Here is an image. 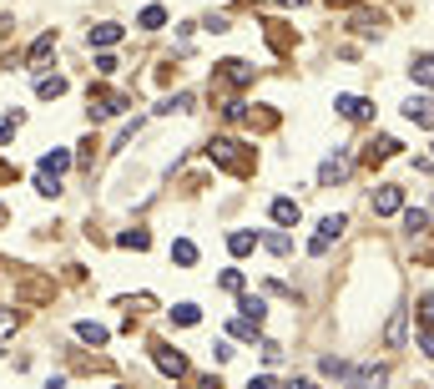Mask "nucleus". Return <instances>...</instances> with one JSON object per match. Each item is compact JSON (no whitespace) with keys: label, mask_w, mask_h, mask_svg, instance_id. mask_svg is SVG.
Wrapping results in <instances>:
<instances>
[{"label":"nucleus","mask_w":434,"mask_h":389,"mask_svg":"<svg viewBox=\"0 0 434 389\" xmlns=\"http://www.w3.org/2000/svg\"><path fill=\"white\" fill-rule=\"evenodd\" d=\"M207 157H212L217 167H228L233 177H248V172H253V147H243L238 137H212V142H207Z\"/></svg>","instance_id":"f257e3e1"},{"label":"nucleus","mask_w":434,"mask_h":389,"mask_svg":"<svg viewBox=\"0 0 434 389\" xmlns=\"http://www.w3.org/2000/svg\"><path fill=\"white\" fill-rule=\"evenodd\" d=\"M212 81H217V86H248V81H253V66L238 61V56H228V61H217Z\"/></svg>","instance_id":"f03ea898"},{"label":"nucleus","mask_w":434,"mask_h":389,"mask_svg":"<svg viewBox=\"0 0 434 389\" xmlns=\"http://www.w3.org/2000/svg\"><path fill=\"white\" fill-rule=\"evenodd\" d=\"M369 207H374V217H394V212L404 207V187H399V182H384V187L369 197Z\"/></svg>","instance_id":"7ed1b4c3"},{"label":"nucleus","mask_w":434,"mask_h":389,"mask_svg":"<svg viewBox=\"0 0 434 389\" xmlns=\"http://www.w3.org/2000/svg\"><path fill=\"white\" fill-rule=\"evenodd\" d=\"M127 106H132V96H122V91H96L91 96V122L117 117V111H127Z\"/></svg>","instance_id":"20e7f679"},{"label":"nucleus","mask_w":434,"mask_h":389,"mask_svg":"<svg viewBox=\"0 0 434 389\" xmlns=\"http://www.w3.org/2000/svg\"><path fill=\"white\" fill-rule=\"evenodd\" d=\"M152 359H157V369H162V374H172V379H182V374H187V359H182L172 344H152Z\"/></svg>","instance_id":"39448f33"},{"label":"nucleus","mask_w":434,"mask_h":389,"mask_svg":"<svg viewBox=\"0 0 434 389\" xmlns=\"http://www.w3.org/2000/svg\"><path fill=\"white\" fill-rule=\"evenodd\" d=\"M349 172H354V162H349L344 152H334L329 162H323V167H318V187H334V182H344Z\"/></svg>","instance_id":"423d86ee"},{"label":"nucleus","mask_w":434,"mask_h":389,"mask_svg":"<svg viewBox=\"0 0 434 389\" xmlns=\"http://www.w3.org/2000/svg\"><path fill=\"white\" fill-rule=\"evenodd\" d=\"M66 167H71V152H66V147H56V152H46V157H41V172H36V177H46V182H61V172H66Z\"/></svg>","instance_id":"0eeeda50"},{"label":"nucleus","mask_w":434,"mask_h":389,"mask_svg":"<svg viewBox=\"0 0 434 389\" xmlns=\"http://www.w3.org/2000/svg\"><path fill=\"white\" fill-rule=\"evenodd\" d=\"M344 379H349V389H379V384L389 379V369H384V364H364V369H354V374H344Z\"/></svg>","instance_id":"6e6552de"},{"label":"nucleus","mask_w":434,"mask_h":389,"mask_svg":"<svg viewBox=\"0 0 434 389\" xmlns=\"http://www.w3.org/2000/svg\"><path fill=\"white\" fill-rule=\"evenodd\" d=\"M334 106H339L344 122H369V117H374V101H364V96H339Z\"/></svg>","instance_id":"1a4fd4ad"},{"label":"nucleus","mask_w":434,"mask_h":389,"mask_svg":"<svg viewBox=\"0 0 434 389\" xmlns=\"http://www.w3.org/2000/svg\"><path fill=\"white\" fill-rule=\"evenodd\" d=\"M404 117L419 122V127H434V96H409L404 101Z\"/></svg>","instance_id":"9d476101"},{"label":"nucleus","mask_w":434,"mask_h":389,"mask_svg":"<svg viewBox=\"0 0 434 389\" xmlns=\"http://www.w3.org/2000/svg\"><path fill=\"white\" fill-rule=\"evenodd\" d=\"M298 217H303V207L293 197H273V222L278 228H298Z\"/></svg>","instance_id":"9b49d317"},{"label":"nucleus","mask_w":434,"mask_h":389,"mask_svg":"<svg viewBox=\"0 0 434 389\" xmlns=\"http://www.w3.org/2000/svg\"><path fill=\"white\" fill-rule=\"evenodd\" d=\"M117 41H122V26H112V21L91 26V46H101V51H106V46H117Z\"/></svg>","instance_id":"f8f14e48"},{"label":"nucleus","mask_w":434,"mask_h":389,"mask_svg":"<svg viewBox=\"0 0 434 389\" xmlns=\"http://www.w3.org/2000/svg\"><path fill=\"white\" fill-rule=\"evenodd\" d=\"M344 228H349V217H344V212H329V217L318 222V238H323V243H334V238H339Z\"/></svg>","instance_id":"ddd939ff"},{"label":"nucleus","mask_w":434,"mask_h":389,"mask_svg":"<svg viewBox=\"0 0 434 389\" xmlns=\"http://www.w3.org/2000/svg\"><path fill=\"white\" fill-rule=\"evenodd\" d=\"M238 308H243L238 318H248V323H258V328H263V318H268V304H263V299H253V294H248Z\"/></svg>","instance_id":"4468645a"},{"label":"nucleus","mask_w":434,"mask_h":389,"mask_svg":"<svg viewBox=\"0 0 434 389\" xmlns=\"http://www.w3.org/2000/svg\"><path fill=\"white\" fill-rule=\"evenodd\" d=\"M76 339L101 349V344H106V328H101V323H91V318H81V323H76Z\"/></svg>","instance_id":"2eb2a0df"},{"label":"nucleus","mask_w":434,"mask_h":389,"mask_svg":"<svg viewBox=\"0 0 434 389\" xmlns=\"http://www.w3.org/2000/svg\"><path fill=\"white\" fill-rule=\"evenodd\" d=\"M384 344H389V349H404V308H394V318H389V328H384Z\"/></svg>","instance_id":"dca6fc26"},{"label":"nucleus","mask_w":434,"mask_h":389,"mask_svg":"<svg viewBox=\"0 0 434 389\" xmlns=\"http://www.w3.org/2000/svg\"><path fill=\"white\" fill-rule=\"evenodd\" d=\"M409 71H414V81H419V86H429V91H434V56H414V66H409Z\"/></svg>","instance_id":"f3484780"},{"label":"nucleus","mask_w":434,"mask_h":389,"mask_svg":"<svg viewBox=\"0 0 434 389\" xmlns=\"http://www.w3.org/2000/svg\"><path fill=\"white\" fill-rule=\"evenodd\" d=\"M56 51V31H46V36H36V46H31V66H41L46 56Z\"/></svg>","instance_id":"a211bd4d"},{"label":"nucleus","mask_w":434,"mask_h":389,"mask_svg":"<svg viewBox=\"0 0 434 389\" xmlns=\"http://www.w3.org/2000/svg\"><path fill=\"white\" fill-rule=\"evenodd\" d=\"M394 152H399V142H394V137H379V142L364 152V162H384V157H394Z\"/></svg>","instance_id":"6ab92c4d"},{"label":"nucleus","mask_w":434,"mask_h":389,"mask_svg":"<svg viewBox=\"0 0 434 389\" xmlns=\"http://www.w3.org/2000/svg\"><path fill=\"white\" fill-rule=\"evenodd\" d=\"M61 91H66V76H41V81H36V96H41V101L61 96Z\"/></svg>","instance_id":"aec40b11"},{"label":"nucleus","mask_w":434,"mask_h":389,"mask_svg":"<svg viewBox=\"0 0 434 389\" xmlns=\"http://www.w3.org/2000/svg\"><path fill=\"white\" fill-rule=\"evenodd\" d=\"M137 26H142V31H162V26H167V11H162V6H147Z\"/></svg>","instance_id":"412c9836"},{"label":"nucleus","mask_w":434,"mask_h":389,"mask_svg":"<svg viewBox=\"0 0 434 389\" xmlns=\"http://www.w3.org/2000/svg\"><path fill=\"white\" fill-rule=\"evenodd\" d=\"M228 248H233L238 258H248V253L258 248V233H233V238H228Z\"/></svg>","instance_id":"4be33fe9"},{"label":"nucleus","mask_w":434,"mask_h":389,"mask_svg":"<svg viewBox=\"0 0 434 389\" xmlns=\"http://www.w3.org/2000/svg\"><path fill=\"white\" fill-rule=\"evenodd\" d=\"M172 258H177L182 268H192V263H197V243H187V238H177V243H172Z\"/></svg>","instance_id":"5701e85b"},{"label":"nucleus","mask_w":434,"mask_h":389,"mask_svg":"<svg viewBox=\"0 0 434 389\" xmlns=\"http://www.w3.org/2000/svg\"><path fill=\"white\" fill-rule=\"evenodd\" d=\"M258 243H268L278 258H288V253H293V238H288V233H268V238H258Z\"/></svg>","instance_id":"b1692460"},{"label":"nucleus","mask_w":434,"mask_h":389,"mask_svg":"<svg viewBox=\"0 0 434 389\" xmlns=\"http://www.w3.org/2000/svg\"><path fill=\"white\" fill-rule=\"evenodd\" d=\"M404 228H409V233H424V228H429V212H424V207H409V212H404Z\"/></svg>","instance_id":"393cba45"},{"label":"nucleus","mask_w":434,"mask_h":389,"mask_svg":"<svg viewBox=\"0 0 434 389\" xmlns=\"http://www.w3.org/2000/svg\"><path fill=\"white\" fill-rule=\"evenodd\" d=\"M354 31H364V36H379V16L359 11V16H354Z\"/></svg>","instance_id":"a878e982"},{"label":"nucleus","mask_w":434,"mask_h":389,"mask_svg":"<svg viewBox=\"0 0 434 389\" xmlns=\"http://www.w3.org/2000/svg\"><path fill=\"white\" fill-rule=\"evenodd\" d=\"M117 243H122V248H137V253H142V248H152V238H147L142 228H137V233H122Z\"/></svg>","instance_id":"bb28decb"},{"label":"nucleus","mask_w":434,"mask_h":389,"mask_svg":"<svg viewBox=\"0 0 434 389\" xmlns=\"http://www.w3.org/2000/svg\"><path fill=\"white\" fill-rule=\"evenodd\" d=\"M197 318H202L197 304H177V308H172V323H197Z\"/></svg>","instance_id":"cd10ccee"},{"label":"nucleus","mask_w":434,"mask_h":389,"mask_svg":"<svg viewBox=\"0 0 434 389\" xmlns=\"http://www.w3.org/2000/svg\"><path fill=\"white\" fill-rule=\"evenodd\" d=\"M76 162H81V167H86V172H91V162H96V137H86V142H81V152H76Z\"/></svg>","instance_id":"c85d7f7f"},{"label":"nucleus","mask_w":434,"mask_h":389,"mask_svg":"<svg viewBox=\"0 0 434 389\" xmlns=\"http://www.w3.org/2000/svg\"><path fill=\"white\" fill-rule=\"evenodd\" d=\"M318 369H323V374H349V369H344V359H334V354H323V359H318Z\"/></svg>","instance_id":"c756f323"},{"label":"nucleus","mask_w":434,"mask_h":389,"mask_svg":"<svg viewBox=\"0 0 434 389\" xmlns=\"http://www.w3.org/2000/svg\"><path fill=\"white\" fill-rule=\"evenodd\" d=\"M419 318H424V328H429V333H434V294H429V299H424V304H419Z\"/></svg>","instance_id":"7c9ffc66"},{"label":"nucleus","mask_w":434,"mask_h":389,"mask_svg":"<svg viewBox=\"0 0 434 389\" xmlns=\"http://www.w3.org/2000/svg\"><path fill=\"white\" fill-rule=\"evenodd\" d=\"M21 318H16V308H6V304H0V333H11Z\"/></svg>","instance_id":"2f4dec72"},{"label":"nucleus","mask_w":434,"mask_h":389,"mask_svg":"<svg viewBox=\"0 0 434 389\" xmlns=\"http://www.w3.org/2000/svg\"><path fill=\"white\" fill-rule=\"evenodd\" d=\"M233 333H238V339H253V333H258V323H248V318H233Z\"/></svg>","instance_id":"473e14b6"},{"label":"nucleus","mask_w":434,"mask_h":389,"mask_svg":"<svg viewBox=\"0 0 434 389\" xmlns=\"http://www.w3.org/2000/svg\"><path fill=\"white\" fill-rule=\"evenodd\" d=\"M96 71H101V76H112V71H117V56H106V51H101V56H96Z\"/></svg>","instance_id":"72a5a7b5"},{"label":"nucleus","mask_w":434,"mask_h":389,"mask_svg":"<svg viewBox=\"0 0 434 389\" xmlns=\"http://www.w3.org/2000/svg\"><path fill=\"white\" fill-rule=\"evenodd\" d=\"M223 289H233V294L243 289V273H238V268H228V273H223Z\"/></svg>","instance_id":"f704fd0d"},{"label":"nucleus","mask_w":434,"mask_h":389,"mask_svg":"<svg viewBox=\"0 0 434 389\" xmlns=\"http://www.w3.org/2000/svg\"><path fill=\"white\" fill-rule=\"evenodd\" d=\"M419 349H424V359H434V333H429V328L419 333Z\"/></svg>","instance_id":"c9c22d12"},{"label":"nucleus","mask_w":434,"mask_h":389,"mask_svg":"<svg viewBox=\"0 0 434 389\" xmlns=\"http://www.w3.org/2000/svg\"><path fill=\"white\" fill-rule=\"evenodd\" d=\"M16 127H21V117H6V122H0V142H6V137H11Z\"/></svg>","instance_id":"e433bc0d"},{"label":"nucleus","mask_w":434,"mask_h":389,"mask_svg":"<svg viewBox=\"0 0 434 389\" xmlns=\"http://www.w3.org/2000/svg\"><path fill=\"white\" fill-rule=\"evenodd\" d=\"M248 389H273V379H268V374H258V379H248Z\"/></svg>","instance_id":"4c0bfd02"},{"label":"nucleus","mask_w":434,"mask_h":389,"mask_svg":"<svg viewBox=\"0 0 434 389\" xmlns=\"http://www.w3.org/2000/svg\"><path fill=\"white\" fill-rule=\"evenodd\" d=\"M283 389H313V379H288Z\"/></svg>","instance_id":"58836bf2"},{"label":"nucleus","mask_w":434,"mask_h":389,"mask_svg":"<svg viewBox=\"0 0 434 389\" xmlns=\"http://www.w3.org/2000/svg\"><path fill=\"white\" fill-rule=\"evenodd\" d=\"M11 177H16V172H11V167H6V162H0V182H11Z\"/></svg>","instance_id":"ea45409f"},{"label":"nucleus","mask_w":434,"mask_h":389,"mask_svg":"<svg viewBox=\"0 0 434 389\" xmlns=\"http://www.w3.org/2000/svg\"><path fill=\"white\" fill-rule=\"evenodd\" d=\"M278 6H288V11H293V6H303V0H278Z\"/></svg>","instance_id":"a19ab883"},{"label":"nucleus","mask_w":434,"mask_h":389,"mask_svg":"<svg viewBox=\"0 0 434 389\" xmlns=\"http://www.w3.org/2000/svg\"><path fill=\"white\" fill-rule=\"evenodd\" d=\"M329 6H354V0H329Z\"/></svg>","instance_id":"79ce46f5"},{"label":"nucleus","mask_w":434,"mask_h":389,"mask_svg":"<svg viewBox=\"0 0 434 389\" xmlns=\"http://www.w3.org/2000/svg\"><path fill=\"white\" fill-rule=\"evenodd\" d=\"M0 222H6V207H0Z\"/></svg>","instance_id":"37998d69"}]
</instances>
